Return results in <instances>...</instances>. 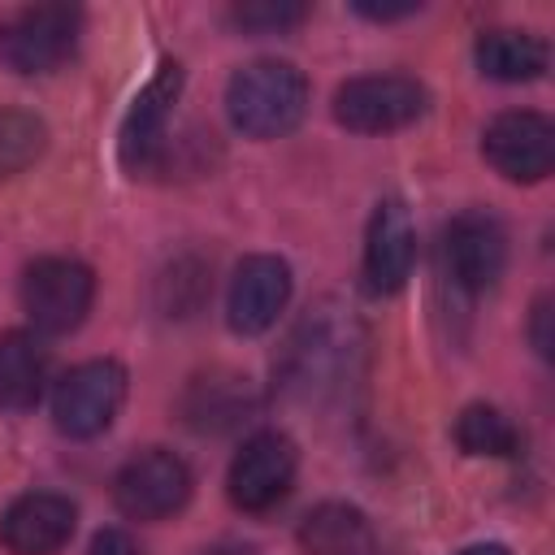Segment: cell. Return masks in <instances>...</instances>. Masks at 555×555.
Wrapping results in <instances>:
<instances>
[{"label":"cell","mask_w":555,"mask_h":555,"mask_svg":"<svg viewBox=\"0 0 555 555\" xmlns=\"http://www.w3.org/2000/svg\"><path fill=\"white\" fill-rule=\"evenodd\" d=\"M191 499V468L165 447L130 455L113 477V503L130 520H165Z\"/></svg>","instance_id":"cell-9"},{"label":"cell","mask_w":555,"mask_h":555,"mask_svg":"<svg viewBox=\"0 0 555 555\" xmlns=\"http://www.w3.org/2000/svg\"><path fill=\"white\" fill-rule=\"evenodd\" d=\"M182 95V65L160 61L143 91L130 100L117 134V156L130 178H152L169 165V117Z\"/></svg>","instance_id":"cell-3"},{"label":"cell","mask_w":555,"mask_h":555,"mask_svg":"<svg viewBox=\"0 0 555 555\" xmlns=\"http://www.w3.org/2000/svg\"><path fill=\"white\" fill-rule=\"evenodd\" d=\"M304 17H308V4H295V0H251V4L230 9V22L251 35H273V30L299 26Z\"/></svg>","instance_id":"cell-21"},{"label":"cell","mask_w":555,"mask_h":555,"mask_svg":"<svg viewBox=\"0 0 555 555\" xmlns=\"http://www.w3.org/2000/svg\"><path fill=\"white\" fill-rule=\"evenodd\" d=\"M225 113L230 126L247 139H282L308 113V78L278 56L247 61L225 82Z\"/></svg>","instance_id":"cell-2"},{"label":"cell","mask_w":555,"mask_h":555,"mask_svg":"<svg viewBox=\"0 0 555 555\" xmlns=\"http://www.w3.org/2000/svg\"><path fill=\"white\" fill-rule=\"evenodd\" d=\"M546 39H538L533 30H516V26H494L481 30L473 43V61L486 78L494 82H533L546 74Z\"/></svg>","instance_id":"cell-16"},{"label":"cell","mask_w":555,"mask_h":555,"mask_svg":"<svg viewBox=\"0 0 555 555\" xmlns=\"http://www.w3.org/2000/svg\"><path fill=\"white\" fill-rule=\"evenodd\" d=\"M481 156L507 182H542L555 165V126L533 108H507L481 130Z\"/></svg>","instance_id":"cell-10"},{"label":"cell","mask_w":555,"mask_h":555,"mask_svg":"<svg viewBox=\"0 0 555 555\" xmlns=\"http://www.w3.org/2000/svg\"><path fill=\"white\" fill-rule=\"evenodd\" d=\"M425 108H429V91L408 74H364V78H347L334 91V121L356 134L403 130L416 117H425Z\"/></svg>","instance_id":"cell-5"},{"label":"cell","mask_w":555,"mask_h":555,"mask_svg":"<svg viewBox=\"0 0 555 555\" xmlns=\"http://www.w3.org/2000/svg\"><path fill=\"white\" fill-rule=\"evenodd\" d=\"M178 412L195 434H225L256 412V386L234 369H208L186 382Z\"/></svg>","instance_id":"cell-15"},{"label":"cell","mask_w":555,"mask_h":555,"mask_svg":"<svg viewBox=\"0 0 555 555\" xmlns=\"http://www.w3.org/2000/svg\"><path fill=\"white\" fill-rule=\"evenodd\" d=\"M95 273L74 256H39L22 273V312L43 334H69L87 321Z\"/></svg>","instance_id":"cell-4"},{"label":"cell","mask_w":555,"mask_h":555,"mask_svg":"<svg viewBox=\"0 0 555 555\" xmlns=\"http://www.w3.org/2000/svg\"><path fill=\"white\" fill-rule=\"evenodd\" d=\"M416 264V225L403 199H382L364 230V286L373 295H395Z\"/></svg>","instance_id":"cell-14"},{"label":"cell","mask_w":555,"mask_h":555,"mask_svg":"<svg viewBox=\"0 0 555 555\" xmlns=\"http://www.w3.org/2000/svg\"><path fill=\"white\" fill-rule=\"evenodd\" d=\"M199 555H251V546H230V542H221V546H208V551H199Z\"/></svg>","instance_id":"cell-26"},{"label":"cell","mask_w":555,"mask_h":555,"mask_svg":"<svg viewBox=\"0 0 555 555\" xmlns=\"http://www.w3.org/2000/svg\"><path fill=\"white\" fill-rule=\"evenodd\" d=\"M451 434H455V447L464 455H477V460H507V455L520 451V429L494 403H468L455 416Z\"/></svg>","instance_id":"cell-19"},{"label":"cell","mask_w":555,"mask_h":555,"mask_svg":"<svg viewBox=\"0 0 555 555\" xmlns=\"http://www.w3.org/2000/svg\"><path fill=\"white\" fill-rule=\"evenodd\" d=\"M126 403V369L117 360H82L52 390V421L65 438H95Z\"/></svg>","instance_id":"cell-8"},{"label":"cell","mask_w":555,"mask_h":555,"mask_svg":"<svg viewBox=\"0 0 555 555\" xmlns=\"http://www.w3.org/2000/svg\"><path fill=\"white\" fill-rule=\"evenodd\" d=\"M78 507L65 494L30 490L0 512V546L9 555H61L74 538Z\"/></svg>","instance_id":"cell-12"},{"label":"cell","mask_w":555,"mask_h":555,"mask_svg":"<svg viewBox=\"0 0 555 555\" xmlns=\"http://www.w3.org/2000/svg\"><path fill=\"white\" fill-rule=\"evenodd\" d=\"M529 343H533V351H538L542 360H551V347H555V338H551V295H538V299H533V312H529Z\"/></svg>","instance_id":"cell-22"},{"label":"cell","mask_w":555,"mask_h":555,"mask_svg":"<svg viewBox=\"0 0 555 555\" xmlns=\"http://www.w3.org/2000/svg\"><path fill=\"white\" fill-rule=\"evenodd\" d=\"M87 555H143V551L134 546V538L126 529H100L91 538V551Z\"/></svg>","instance_id":"cell-23"},{"label":"cell","mask_w":555,"mask_h":555,"mask_svg":"<svg viewBox=\"0 0 555 555\" xmlns=\"http://www.w3.org/2000/svg\"><path fill=\"white\" fill-rule=\"evenodd\" d=\"M295 468H299L295 442L278 429H260V434L243 438V447L234 451L230 473H225V494L238 512L264 516L291 494Z\"/></svg>","instance_id":"cell-7"},{"label":"cell","mask_w":555,"mask_h":555,"mask_svg":"<svg viewBox=\"0 0 555 555\" xmlns=\"http://www.w3.org/2000/svg\"><path fill=\"white\" fill-rule=\"evenodd\" d=\"M356 13L360 17H369V22H395V17H412V13H421V4H356Z\"/></svg>","instance_id":"cell-24"},{"label":"cell","mask_w":555,"mask_h":555,"mask_svg":"<svg viewBox=\"0 0 555 555\" xmlns=\"http://www.w3.org/2000/svg\"><path fill=\"white\" fill-rule=\"evenodd\" d=\"M455 555H512L503 542H477V546H464V551H455Z\"/></svg>","instance_id":"cell-25"},{"label":"cell","mask_w":555,"mask_h":555,"mask_svg":"<svg viewBox=\"0 0 555 555\" xmlns=\"http://www.w3.org/2000/svg\"><path fill=\"white\" fill-rule=\"evenodd\" d=\"M48 377L43 347L26 330H4L0 334V408L4 412H26L39 403Z\"/></svg>","instance_id":"cell-18"},{"label":"cell","mask_w":555,"mask_h":555,"mask_svg":"<svg viewBox=\"0 0 555 555\" xmlns=\"http://www.w3.org/2000/svg\"><path fill=\"white\" fill-rule=\"evenodd\" d=\"M364 356V330L356 312L338 299L312 304L286 338L278 360V382L299 403H330L347 390Z\"/></svg>","instance_id":"cell-1"},{"label":"cell","mask_w":555,"mask_h":555,"mask_svg":"<svg viewBox=\"0 0 555 555\" xmlns=\"http://www.w3.org/2000/svg\"><path fill=\"white\" fill-rule=\"evenodd\" d=\"M442 264H447V278L464 295H486L503 278V264H507L503 221L486 208H468L451 217V225L442 230Z\"/></svg>","instance_id":"cell-11"},{"label":"cell","mask_w":555,"mask_h":555,"mask_svg":"<svg viewBox=\"0 0 555 555\" xmlns=\"http://www.w3.org/2000/svg\"><path fill=\"white\" fill-rule=\"evenodd\" d=\"M299 546L304 555H373V525L351 503H317L299 520Z\"/></svg>","instance_id":"cell-17"},{"label":"cell","mask_w":555,"mask_h":555,"mask_svg":"<svg viewBox=\"0 0 555 555\" xmlns=\"http://www.w3.org/2000/svg\"><path fill=\"white\" fill-rule=\"evenodd\" d=\"M291 299V264L282 256H247L234 278H230V295H225V321L234 334H264L282 308Z\"/></svg>","instance_id":"cell-13"},{"label":"cell","mask_w":555,"mask_h":555,"mask_svg":"<svg viewBox=\"0 0 555 555\" xmlns=\"http://www.w3.org/2000/svg\"><path fill=\"white\" fill-rule=\"evenodd\" d=\"M82 13L74 4H26L0 22V61L13 74H52L74 56Z\"/></svg>","instance_id":"cell-6"},{"label":"cell","mask_w":555,"mask_h":555,"mask_svg":"<svg viewBox=\"0 0 555 555\" xmlns=\"http://www.w3.org/2000/svg\"><path fill=\"white\" fill-rule=\"evenodd\" d=\"M43 147H48V126L26 108L0 104V178L35 165L43 156Z\"/></svg>","instance_id":"cell-20"}]
</instances>
